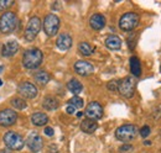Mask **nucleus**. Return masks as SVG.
<instances>
[{"instance_id":"obj_1","label":"nucleus","mask_w":161,"mask_h":153,"mask_svg":"<svg viewBox=\"0 0 161 153\" xmlns=\"http://www.w3.org/2000/svg\"><path fill=\"white\" fill-rule=\"evenodd\" d=\"M43 59V55L39 48H30L22 56V64L27 69H36Z\"/></svg>"},{"instance_id":"obj_2","label":"nucleus","mask_w":161,"mask_h":153,"mask_svg":"<svg viewBox=\"0 0 161 153\" xmlns=\"http://www.w3.org/2000/svg\"><path fill=\"white\" fill-rule=\"evenodd\" d=\"M18 26V18L14 13L8 11L4 13L0 18V31L3 34H10L13 32Z\"/></svg>"},{"instance_id":"obj_3","label":"nucleus","mask_w":161,"mask_h":153,"mask_svg":"<svg viewBox=\"0 0 161 153\" xmlns=\"http://www.w3.org/2000/svg\"><path fill=\"white\" fill-rule=\"evenodd\" d=\"M138 136V129L134 125H123L117 131H115V137L124 143H128L133 140H135Z\"/></svg>"},{"instance_id":"obj_4","label":"nucleus","mask_w":161,"mask_h":153,"mask_svg":"<svg viewBox=\"0 0 161 153\" xmlns=\"http://www.w3.org/2000/svg\"><path fill=\"white\" fill-rule=\"evenodd\" d=\"M4 143L8 146V148H10L11 151H20L24 148V138L19 134L14 132V131H9L4 135Z\"/></svg>"},{"instance_id":"obj_5","label":"nucleus","mask_w":161,"mask_h":153,"mask_svg":"<svg viewBox=\"0 0 161 153\" xmlns=\"http://www.w3.org/2000/svg\"><path fill=\"white\" fill-rule=\"evenodd\" d=\"M139 15L136 13H126L119 20V27L123 31H131L139 25Z\"/></svg>"},{"instance_id":"obj_6","label":"nucleus","mask_w":161,"mask_h":153,"mask_svg":"<svg viewBox=\"0 0 161 153\" xmlns=\"http://www.w3.org/2000/svg\"><path fill=\"white\" fill-rule=\"evenodd\" d=\"M42 26H43V31L47 36H55L60 27V19L53 14H48L43 20Z\"/></svg>"},{"instance_id":"obj_7","label":"nucleus","mask_w":161,"mask_h":153,"mask_svg":"<svg viewBox=\"0 0 161 153\" xmlns=\"http://www.w3.org/2000/svg\"><path fill=\"white\" fill-rule=\"evenodd\" d=\"M135 85H136V82L133 76H125L124 79H121L119 82L118 90L123 96L131 98L134 95V92H135Z\"/></svg>"},{"instance_id":"obj_8","label":"nucleus","mask_w":161,"mask_h":153,"mask_svg":"<svg viewBox=\"0 0 161 153\" xmlns=\"http://www.w3.org/2000/svg\"><path fill=\"white\" fill-rule=\"evenodd\" d=\"M40 29H41L40 19H39L37 16L31 18L30 21H29V24H27V26H26V30H25V38H26L29 42L34 41V40L36 38V36L39 35Z\"/></svg>"},{"instance_id":"obj_9","label":"nucleus","mask_w":161,"mask_h":153,"mask_svg":"<svg viewBox=\"0 0 161 153\" xmlns=\"http://www.w3.org/2000/svg\"><path fill=\"white\" fill-rule=\"evenodd\" d=\"M86 115L89 120H93V121H97L99 120L102 116H103V108L99 103L97 101H92L87 105V109H86Z\"/></svg>"},{"instance_id":"obj_10","label":"nucleus","mask_w":161,"mask_h":153,"mask_svg":"<svg viewBox=\"0 0 161 153\" xmlns=\"http://www.w3.org/2000/svg\"><path fill=\"white\" fill-rule=\"evenodd\" d=\"M18 92L21 96H24L26 99H34L37 96V88L29 82L21 83L18 88Z\"/></svg>"},{"instance_id":"obj_11","label":"nucleus","mask_w":161,"mask_h":153,"mask_svg":"<svg viewBox=\"0 0 161 153\" xmlns=\"http://www.w3.org/2000/svg\"><path fill=\"white\" fill-rule=\"evenodd\" d=\"M18 115L13 109H5L0 111V126H11L16 122Z\"/></svg>"},{"instance_id":"obj_12","label":"nucleus","mask_w":161,"mask_h":153,"mask_svg":"<svg viewBox=\"0 0 161 153\" xmlns=\"http://www.w3.org/2000/svg\"><path fill=\"white\" fill-rule=\"evenodd\" d=\"M27 147L30 148L31 152H40L43 147V141L41 138V136H39L37 134H32L29 136L27 141H26Z\"/></svg>"},{"instance_id":"obj_13","label":"nucleus","mask_w":161,"mask_h":153,"mask_svg":"<svg viewBox=\"0 0 161 153\" xmlns=\"http://www.w3.org/2000/svg\"><path fill=\"white\" fill-rule=\"evenodd\" d=\"M75 72L80 76H89L94 72V67L87 61H78L75 63Z\"/></svg>"},{"instance_id":"obj_14","label":"nucleus","mask_w":161,"mask_h":153,"mask_svg":"<svg viewBox=\"0 0 161 153\" xmlns=\"http://www.w3.org/2000/svg\"><path fill=\"white\" fill-rule=\"evenodd\" d=\"M56 45H57V47L60 48L61 51H67L72 46V37L69 35H67V34H62L57 37Z\"/></svg>"},{"instance_id":"obj_15","label":"nucleus","mask_w":161,"mask_h":153,"mask_svg":"<svg viewBox=\"0 0 161 153\" xmlns=\"http://www.w3.org/2000/svg\"><path fill=\"white\" fill-rule=\"evenodd\" d=\"M89 25H91V27L93 30L99 31V30H102L105 26V19H104V16L101 15V14H94L89 19Z\"/></svg>"},{"instance_id":"obj_16","label":"nucleus","mask_w":161,"mask_h":153,"mask_svg":"<svg viewBox=\"0 0 161 153\" xmlns=\"http://www.w3.org/2000/svg\"><path fill=\"white\" fill-rule=\"evenodd\" d=\"M18 50H19V43L16 41H10L6 45H4L1 55L4 57H11V56H14L18 52Z\"/></svg>"},{"instance_id":"obj_17","label":"nucleus","mask_w":161,"mask_h":153,"mask_svg":"<svg viewBox=\"0 0 161 153\" xmlns=\"http://www.w3.org/2000/svg\"><path fill=\"white\" fill-rule=\"evenodd\" d=\"M105 46L112 51H118V50H120L121 47L120 38L118 36H115V35H110V36H108L105 38Z\"/></svg>"},{"instance_id":"obj_18","label":"nucleus","mask_w":161,"mask_h":153,"mask_svg":"<svg viewBox=\"0 0 161 153\" xmlns=\"http://www.w3.org/2000/svg\"><path fill=\"white\" fill-rule=\"evenodd\" d=\"M80 129H82V131L86 132V134H93V132L98 129V124H97V121H93V120L87 119V120H84V121L80 124Z\"/></svg>"},{"instance_id":"obj_19","label":"nucleus","mask_w":161,"mask_h":153,"mask_svg":"<svg viewBox=\"0 0 161 153\" xmlns=\"http://www.w3.org/2000/svg\"><path fill=\"white\" fill-rule=\"evenodd\" d=\"M58 100L56 99V98H53V96H46L45 98V100H43V103H42V106H43V109H46V110H48V111H52V110H56L57 108H58Z\"/></svg>"},{"instance_id":"obj_20","label":"nucleus","mask_w":161,"mask_h":153,"mask_svg":"<svg viewBox=\"0 0 161 153\" xmlns=\"http://www.w3.org/2000/svg\"><path fill=\"white\" fill-rule=\"evenodd\" d=\"M31 121L35 126H43L48 122V117L47 115L43 114V113H36L31 116Z\"/></svg>"},{"instance_id":"obj_21","label":"nucleus","mask_w":161,"mask_h":153,"mask_svg":"<svg viewBox=\"0 0 161 153\" xmlns=\"http://www.w3.org/2000/svg\"><path fill=\"white\" fill-rule=\"evenodd\" d=\"M67 88H68V90H69L71 93H73V94H76V95H78L80 93H82V90H83V85L80 84L77 79L69 80V82L67 83Z\"/></svg>"},{"instance_id":"obj_22","label":"nucleus","mask_w":161,"mask_h":153,"mask_svg":"<svg viewBox=\"0 0 161 153\" xmlns=\"http://www.w3.org/2000/svg\"><path fill=\"white\" fill-rule=\"evenodd\" d=\"M130 69H131L133 76H140V74H141V64H140V61H139V58H138V57H131V58H130Z\"/></svg>"},{"instance_id":"obj_23","label":"nucleus","mask_w":161,"mask_h":153,"mask_svg":"<svg viewBox=\"0 0 161 153\" xmlns=\"http://www.w3.org/2000/svg\"><path fill=\"white\" fill-rule=\"evenodd\" d=\"M34 79H35L39 84L45 85V84H47V83L50 82L51 76H50V74H48L47 72H45V71H39V72H36V73L34 74Z\"/></svg>"},{"instance_id":"obj_24","label":"nucleus","mask_w":161,"mask_h":153,"mask_svg":"<svg viewBox=\"0 0 161 153\" xmlns=\"http://www.w3.org/2000/svg\"><path fill=\"white\" fill-rule=\"evenodd\" d=\"M78 50H80V53L82 56H91L93 53V48H92V46L88 42H82V43H80Z\"/></svg>"},{"instance_id":"obj_25","label":"nucleus","mask_w":161,"mask_h":153,"mask_svg":"<svg viewBox=\"0 0 161 153\" xmlns=\"http://www.w3.org/2000/svg\"><path fill=\"white\" fill-rule=\"evenodd\" d=\"M11 105L15 108V109H18V110H25L26 109V101L24 100V99H20V98H14L13 100H11Z\"/></svg>"},{"instance_id":"obj_26","label":"nucleus","mask_w":161,"mask_h":153,"mask_svg":"<svg viewBox=\"0 0 161 153\" xmlns=\"http://www.w3.org/2000/svg\"><path fill=\"white\" fill-rule=\"evenodd\" d=\"M69 104L73 105L76 109H82L84 103H83V99L80 98V96H73L72 99H69Z\"/></svg>"},{"instance_id":"obj_27","label":"nucleus","mask_w":161,"mask_h":153,"mask_svg":"<svg viewBox=\"0 0 161 153\" xmlns=\"http://www.w3.org/2000/svg\"><path fill=\"white\" fill-rule=\"evenodd\" d=\"M118 87H119V82H117V80H112V82H109V83L107 84V88H108L110 92L118 90Z\"/></svg>"},{"instance_id":"obj_28","label":"nucleus","mask_w":161,"mask_h":153,"mask_svg":"<svg viewBox=\"0 0 161 153\" xmlns=\"http://www.w3.org/2000/svg\"><path fill=\"white\" fill-rule=\"evenodd\" d=\"M13 4H14V1H11V0H0V11L1 10H6Z\"/></svg>"},{"instance_id":"obj_29","label":"nucleus","mask_w":161,"mask_h":153,"mask_svg":"<svg viewBox=\"0 0 161 153\" xmlns=\"http://www.w3.org/2000/svg\"><path fill=\"white\" fill-rule=\"evenodd\" d=\"M131 151H133V146L129 145V143L123 145L120 148H119V153H130Z\"/></svg>"},{"instance_id":"obj_30","label":"nucleus","mask_w":161,"mask_h":153,"mask_svg":"<svg viewBox=\"0 0 161 153\" xmlns=\"http://www.w3.org/2000/svg\"><path fill=\"white\" fill-rule=\"evenodd\" d=\"M140 135L144 137V138H146V137L150 135V127H149V126H144V127H141Z\"/></svg>"},{"instance_id":"obj_31","label":"nucleus","mask_w":161,"mask_h":153,"mask_svg":"<svg viewBox=\"0 0 161 153\" xmlns=\"http://www.w3.org/2000/svg\"><path fill=\"white\" fill-rule=\"evenodd\" d=\"M66 111H67V114H75V113H76V108H75L73 105L68 104L67 108H66Z\"/></svg>"},{"instance_id":"obj_32","label":"nucleus","mask_w":161,"mask_h":153,"mask_svg":"<svg viewBox=\"0 0 161 153\" xmlns=\"http://www.w3.org/2000/svg\"><path fill=\"white\" fill-rule=\"evenodd\" d=\"M45 134L47 136H53V129L52 127H46L45 129Z\"/></svg>"},{"instance_id":"obj_33","label":"nucleus","mask_w":161,"mask_h":153,"mask_svg":"<svg viewBox=\"0 0 161 153\" xmlns=\"http://www.w3.org/2000/svg\"><path fill=\"white\" fill-rule=\"evenodd\" d=\"M0 153H11V151H9V150H1Z\"/></svg>"},{"instance_id":"obj_34","label":"nucleus","mask_w":161,"mask_h":153,"mask_svg":"<svg viewBox=\"0 0 161 153\" xmlns=\"http://www.w3.org/2000/svg\"><path fill=\"white\" fill-rule=\"evenodd\" d=\"M82 115H83V113H77V116H78V117H82Z\"/></svg>"},{"instance_id":"obj_35","label":"nucleus","mask_w":161,"mask_h":153,"mask_svg":"<svg viewBox=\"0 0 161 153\" xmlns=\"http://www.w3.org/2000/svg\"><path fill=\"white\" fill-rule=\"evenodd\" d=\"M1 71H3V66H0V73H1Z\"/></svg>"},{"instance_id":"obj_36","label":"nucleus","mask_w":161,"mask_h":153,"mask_svg":"<svg viewBox=\"0 0 161 153\" xmlns=\"http://www.w3.org/2000/svg\"><path fill=\"white\" fill-rule=\"evenodd\" d=\"M0 85H1V80H0Z\"/></svg>"},{"instance_id":"obj_37","label":"nucleus","mask_w":161,"mask_h":153,"mask_svg":"<svg viewBox=\"0 0 161 153\" xmlns=\"http://www.w3.org/2000/svg\"><path fill=\"white\" fill-rule=\"evenodd\" d=\"M160 72H161V66H160Z\"/></svg>"}]
</instances>
